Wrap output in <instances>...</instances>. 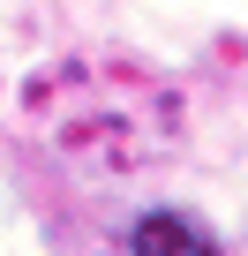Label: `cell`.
Instances as JSON below:
<instances>
[{
	"mask_svg": "<svg viewBox=\"0 0 248 256\" xmlns=\"http://www.w3.org/2000/svg\"><path fill=\"white\" fill-rule=\"evenodd\" d=\"M128 256H226L211 226H196L188 211H143L128 226Z\"/></svg>",
	"mask_w": 248,
	"mask_h": 256,
	"instance_id": "obj_1",
	"label": "cell"
}]
</instances>
